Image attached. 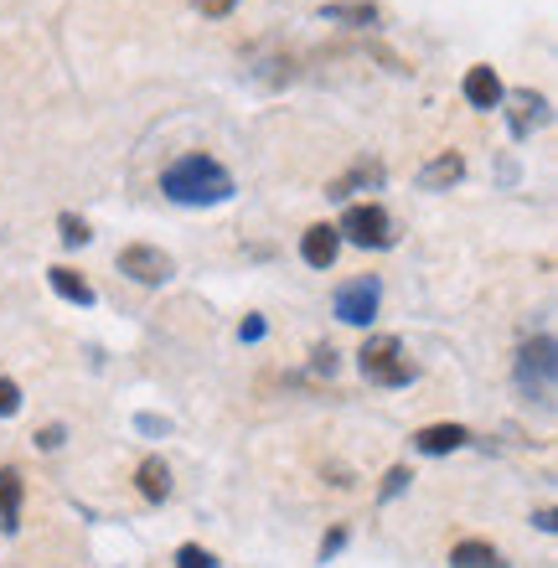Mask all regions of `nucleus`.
<instances>
[{
  "label": "nucleus",
  "instance_id": "f257e3e1",
  "mask_svg": "<svg viewBox=\"0 0 558 568\" xmlns=\"http://www.w3.org/2000/svg\"><path fill=\"white\" fill-rule=\"evenodd\" d=\"M161 192L171 202H182V207H217L233 196V176H227L223 161H212V155H182L176 165L161 171Z\"/></svg>",
  "mask_w": 558,
  "mask_h": 568
},
{
  "label": "nucleus",
  "instance_id": "f03ea898",
  "mask_svg": "<svg viewBox=\"0 0 558 568\" xmlns=\"http://www.w3.org/2000/svg\"><path fill=\"white\" fill-rule=\"evenodd\" d=\"M357 367H363V377L377 383V388H408V383L419 377V367H414V357H408V346L398 342V336H373V342H363Z\"/></svg>",
  "mask_w": 558,
  "mask_h": 568
},
{
  "label": "nucleus",
  "instance_id": "7ed1b4c3",
  "mask_svg": "<svg viewBox=\"0 0 558 568\" xmlns=\"http://www.w3.org/2000/svg\"><path fill=\"white\" fill-rule=\"evenodd\" d=\"M554 336H538V342L523 346V357H517V388L538 398V404H554Z\"/></svg>",
  "mask_w": 558,
  "mask_h": 568
},
{
  "label": "nucleus",
  "instance_id": "20e7f679",
  "mask_svg": "<svg viewBox=\"0 0 558 568\" xmlns=\"http://www.w3.org/2000/svg\"><path fill=\"white\" fill-rule=\"evenodd\" d=\"M336 233L352 239L357 248H388L393 243V217H388V207H377V202H352V207L342 212Z\"/></svg>",
  "mask_w": 558,
  "mask_h": 568
},
{
  "label": "nucleus",
  "instance_id": "39448f33",
  "mask_svg": "<svg viewBox=\"0 0 558 568\" xmlns=\"http://www.w3.org/2000/svg\"><path fill=\"white\" fill-rule=\"evenodd\" d=\"M377 300H383V284L373 280V274H363V280H347L342 290H336V321H347V326H367L377 315Z\"/></svg>",
  "mask_w": 558,
  "mask_h": 568
},
{
  "label": "nucleus",
  "instance_id": "423d86ee",
  "mask_svg": "<svg viewBox=\"0 0 558 568\" xmlns=\"http://www.w3.org/2000/svg\"><path fill=\"white\" fill-rule=\"evenodd\" d=\"M171 254H161L155 243H130L120 254V274H130L135 284H166L171 280Z\"/></svg>",
  "mask_w": 558,
  "mask_h": 568
},
{
  "label": "nucleus",
  "instance_id": "0eeeda50",
  "mask_svg": "<svg viewBox=\"0 0 558 568\" xmlns=\"http://www.w3.org/2000/svg\"><path fill=\"white\" fill-rule=\"evenodd\" d=\"M336 248H342V233H336L332 223L305 227V239H301V258L311 264V270H332V264H336Z\"/></svg>",
  "mask_w": 558,
  "mask_h": 568
},
{
  "label": "nucleus",
  "instance_id": "6e6552de",
  "mask_svg": "<svg viewBox=\"0 0 558 568\" xmlns=\"http://www.w3.org/2000/svg\"><path fill=\"white\" fill-rule=\"evenodd\" d=\"M21 501H27V480L16 465L0 470V532H21Z\"/></svg>",
  "mask_w": 558,
  "mask_h": 568
},
{
  "label": "nucleus",
  "instance_id": "1a4fd4ad",
  "mask_svg": "<svg viewBox=\"0 0 558 568\" xmlns=\"http://www.w3.org/2000/svg\"><path fill=\"white\" fill-rule=\"evenodd\" d=\"M501 99L513 104V135H517V140H528L532 124H544V120H548V99H544V93L517 89V93H501Z\"/></svg>",
  "mask_w": 558,
  "mask_h": 568
},
{
  "label": "nucleus",
  "instance_id": "9d476101",
  "mask_svg": "<svg viewBox=\"0 0 558 568\" xmlns=\"http://www.w3.org/2000/svg\"><path fill=\"white\" fill-rule=\"evenodd\" d=\"M419 455H450V449H466L470 445V429L466 424H429V429L414 434Z\"/></svg>",
  "mask_w": 558,
  "mask_h": 568
},
{
  "label": "nucleus",
  "instance_id": "9b49d317",
  "mask_svg": "<svg viewBox=\"0 0 558 568\" xmlns=\"http://www.w3.org/2000/svg\"><path fill=\"white\" fill-rule=\"evenodd\" d=\"M460 93H466V104H470V109H497V104H501V78L481 62V68H470V73H466Z\"/></svg>",
  "mask_w": 558,
  "mask_h": 568
},
{
  "label": "nucleus",
  "instance_id": "f8f14e48",
  "mask_svg": "<svg viewBox=\"0 0 558 568\" xmlns=\"http://www.w3.org/2000/svg\"><path fill=\"white\" fill-rule=\"evenodd\" d=\"M460 176H466V161H460L455 150H445V155H435V161L419 171V186L424 192H445V186H455Z\"/></svg>",
  "mask_w": 558,
  "mask_h": 568
},
{
  "label": "nucleus",
  "instance_id": "ddd939ff",
  "mask_svg": "<svg viewBox=\"0 0 558 568\" xmlns=\"http://www.w3.org/2000/svg\"><path fill=\"white\" fill-rule=\"evenodd\" d=\"M47 284H52L68 305H93V284L78 270H68V264H52V270H47Z\"/></svg>",
  "mask_w": 558,
  "mask_h": 568
},
{
  "label": "nucleus",
  "instance_id": "4468645a",
  "mask_svg": "<svg viewBox=\"0 0 558 568\" xmlns=\"http://www.w3.org/2000/svg\"><path fill=\"white\" fill-rule=\"evenodd\" d=\"M450 568H513L507 558L491 548V542H455V554H450Z\"/></svg>",
  "mask_w": 558,
  "mask_h": 568
},
{
  "label": "nucleus",
  "instance_id": "2eb2a0df",
  "mask_svg": "<svg viewBox=\"0 0 558 568\" xmlns=\"http://www.w3.org/2000/svg\"><path fill=\"white\" fill-rule=\"evenodd\" d=\"M357 186H383V165H377V161H357L347 176H336L332 186H326V196H336V202H342V196H352Z\"/></svg>",
  "mask_w": 558,
  "mask_h": 568
},
{
  "label": "nucleus",
  "instance_id": "dca6fc26",
  "mask_svg": "<svg viewBox=\"0 0 558 568\" xmlns=\"http://www.w3.org/2000/svg\"><path fill=\"white\" fill-rule=\"evenodd\" d=\"M135 480H140V496H145V501H166V496H171V470H166V460H140Z\"/></svg>",
  "mask_w": 558,
  "mask_h": 568
},
{
  "label": "nucleus",
  "instance_id": "f3484780",
  "mask_svg": "<svg viewBox=\"0 0 558 568\" xmlns=\"http://www.w3.org/2000/svg\"><path fill=\"white\" fill-rule=\"evenodd\" d=\"M326 21H347V27H373L377 21V6L373 0H332V6H321Z\"/></svg>",
  "mask_w": 558,
  "mask_h": 568
},
{
  "label": "nucleus",
  "instance_id": "a211bd4d",
  "mask_svg": "<svg viewBox=\"0 0 558 568\" xmlns=\"http://www.w3.org/2000/svg\"><path fill=\"white\" fill-rule=\"evenodd\" d=\"M176 568H217V558H212L207 548L186 542V548H176Z\"/></svg>",
  "mask_w": 558,
  "mask_h": 568
},
{
  "label": "nucleus",
  "instance_id": "6ab92c4d",
  "mask_svg": "<svg viewBox=\"0 0 558 568\" xmlns=\"http://www.w3.org/2000/svg\"><path fill=\"white\" fill-rule=\"evenodd\" d=\"M58 227H62V243H89V239H93L89 223H83V217H73V212H62Z\"/></svg>",
  "mask_w": 558,
  "mask_h": 568
},
{
  "label": "nucleus",
  "instance_id": "aec40b11",
  "mask_svg": "<svg viewBox=\"0 0 558 568\" xmlns=\"http://www.w3.org/2000/svg\"><path fill=\"white\" fill-rule=\"evenodd\" d=\"M16 414H21V388L11 377H0V419H16Z\"/></svg>",
  "mask_w": 558,
  "mask_h": 568
},
{
  "label": "nucleus",
  "instance_id": "412c9836",
  "mask_svg": "<svg viewBox=\"0 0 558 568\" xmlns=\"http://www.w3.org/2000/svg\"><path fill=\"white\" fill-rule=\"evenodd\" d=\"M408 480H414V476H408V470H404V465H393V470H388V476H383V491H377V496H383V501H393V496H398V491H404V486H408Z\"/></svg>",
  "mask_w": 558,
  "mask_h": 568
},
{
  "label": "nucleus",
  "instance_id": "4be33fe9",
  "mask_svg": "<svg viewBox=\"0 0 558 568\" xmlns=\"http://www.w3.org/2000/svg\"><path fill=\"white\" fill-rule=\"evenodd\" d=\"M233 6H239V0H196V11L202 16H227Z\"/></svg>",
  "mask_w": 558,
  "mask_h": 568
},
{
  "label": "nucleus",
  "instance_id": "5701e85b",
  "mask_svg": "<svg viewBox=\"0 0 558 568\" xmlns=\"http://www.w3.org/2000/svg\"><path fill=\"white\" fill-rule=\"evenodd\" d=\"M37 445H42V449H58L62 445V424H47V429L37 434Z\"/></svg>",
  "mask_w": 558,
  "mask_h": 568
},
{
  "label": "nucleus",
  "instance_id": "b1692460",
  "mask_svg": "<svg viewBox=\"0 0 558 568\" xmlns=\"http://www.w3.org/2000/svg\"><path fill=\"white\" fill-rule=\"evenodd\" d=\"M239 336H243V342H258V336H264V321H258V315H248Z\"/></svg>",
  "mask_w": 558,
  "mask_h": 568
},
{
  "label": "nucleus",
  "instance_id": "393cba45",
  "mask_svg": "<svg viewBox=\"0 0 558 568\" xmlns=\"http://www.w3.org/2000/svg\"><path fill=\"white\" fill-rule=\"evenodd\" d=\"M342 542H347V532H342V527H336L332 538L321 542V558H332V554H342Z\"/></svg>",
  "mask_w": 558,
  "mask_h": 568
},
{
  "label": "nucleus",
  "instance_id": "a878e982",
  "mask_svg": "<svg viewBox=\"0 0 558 568\" xmlns=\"http://www.w3.org/2000/svg\"><path fill=\"white\" fill-rule=\"evenodd\" d=\"M140 429H145V434H166L171 424H166V419H155V414H140Z\"/></svg>",
  "mask_w": 558,
  "mask_h": 568
}]
</instances>
